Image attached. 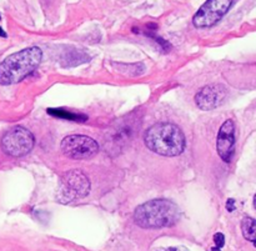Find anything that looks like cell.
I'll use <instances>...</instances> for the list:
<instances>
[{
    "instance_id": "obj_5",
    "label": "cell",
    "mask_w": 256,
    "mask_h": 251,
    "mask_svg": "<svg viewBox=\"0 0 256 251\" xmlns=\"http://www.w3.org/2000/svg\"><path fill=\"white\" fill-rule=\"evenodd\" d=\"M59 198L62 202L85 198L90 192V182L80 170H70L60 180Z\"/></svg>"
},
{
    "instance_id": "obj_7",
    "label": "cell",
    "mask_w": 256,
    "mask_h": 251,
    "mask_svg": "<svg viewBox=\"0 0 256 251\" xmlns=\"http://www.w3.org/2000/svg\"><path fill=\"white\" fill-rule=\"evenodd\" d=\"M232 5V0H208L192 18L196 28H209L222 20Z\"/></svg>"
},
{
    "instance_id": "obj_11",
    "label": "cell",
    "mask_w": 256,
    "mask_h": 251,
    "mask_svg": "<svg viewBox=\"0 0 256 251\" xmlns=\"http://www.w3.org/2000/svg\"><path fill=\"white\" fill-rule=\"evenodd\" d=\"M242 232L248 242H252L256 248V220L252 218H245L242 222Z\"/></svg>"
},
{
    "instance_id": "obj_4",
    "label": "cell",
    "mask_w": 256,
    "mask_h": 251,
    "mask_svg": "<svg viewBox=\"0 0 256 251\" xmlns=\"http://www.w3.org/2000/svg\"><path fill=\"white\" fill-rule=\"evenodd\" d=\"M34 142V136L29 130L22 126H15L2 136V150L9 156H24L32 150Z\"/></svg>"
},
{
    "instance_id": "obj_1",
    "label": "cell",
    "mask_w": 256,
    "mask_h": 251,
    "mask_svg": "<svg viewBox=\"0 0 256 251\" xmlns=\"http://www.w3.org/2000/svg\"><path fill=\"white\" fill-rule=\"evenodd\" d=\"M148 149L162 156H178L185 149V135L172 122H158L145 132Z\"/></svg>"
},
{
    "instance_id": "obj_2",
    "label": "cell",
    "mask_w": 256,
    "mask_h": 251,
    "mask_svg": "<svg viewBox=\"0 0 256 251\" xmlns=\"http://www.w3.org/2000/svg\"><path fill=\"white\" fill-rule=\"evenodd\" d=\"M179 206L165 199H155L139 205L134 212L136 225L144 229H160L176 224L180 219Z\"/></svg>"
},
{
    "instance_id": "obj_9",
    "label": "cell",
    "mask_w": 256,
    "mask_h": 251,
    "mask_svg": "<svg viewBox=\"0 0 256 251\" xmlns=\"http://www.w3.org/2000/svg\"><path fill=\"white\" fill-rule=\"evenodd\" d=\"M216 150L225 162H230L235 152V122L232 119L222 125L216 139Z\"/></svg>"
},
{
    "instance_id": "obj_3",
    "label": "cell",
    "mask_w": 256,
    "mask_h": 251,
    "mask_svg": "<svg viewBox=\"0 0 256 251\" xmlns=\"http://www.w3.org/2000/svg\"><path fill=\"white\" fill-rule=\"evenodd\" d=\"M42 52L38 46L20 50L0 62V84L12 85L32 74L42 62Z\"/></svg>"
},
{
    "instance_id": "obj_10",
    "label": "cell",
    "mask_w": 256,
    "mask_h": 251,
    "mask_svg": "<svg viewBox=\"0 0 256 251\" xmlns=\"http://www.w3.org/2000/svg\"><path fill=\"white\" fill-rule=\"evenodd\" d=\"M46 112H48V114L52 115V116L68 120V122H85V120L88 119L85 115L74 114V112H68V110H64V109H52V108H50V109H48Z\"/></svg>"
},
{
    "instance_id": "obj_17",
    "label": "cell",
    "mask_w": 256,
    "mask_h": 251,
    "mask_svg": "<svg viewBox=\"0 0 256 251\" xmlns=\"http://www.w3.org/2000/svg\"><path fill=\"white\" fill-rule=\"evenodd\" d=\"M254 208L256 209V195L254 196Z\"/></svg>"
},
{
    "instance_id": "obj_15",
    "label": "cell",
    "mask_w": 256,
    "mask_h": 251,
    "mask_svg": "<svg viewBox=\"0 0 256 251\" xmlns=\"http://www.w3.org/2000/svg\"><path fill=\"white\" fill-rule=\"evenodd\" d=\"M226 209H228V212H234V210H235V200H232V199L228 200Z\"/></svg>"
},
{
    "instance_id": "obj_14",
    "label": "cell",
    "mask_w": 256,
    "mask_h": 251,
    "mask_svg": "<svg viewBox=\"0 0 256 251\" xmlns=\"http://www.w3.org/2000/svg\"><path fill=\"white\" fill-rule=\"evenodd\" d=\"M155 251H189L182 246H174V248H164V249H158Z\"/></svg>"
},
{
    "instance_id": "obj_13",
    "label": "cell",
    "mask_w": 256,
    "mask_h": 251,
    "mask_svg": "<svg viewBox=\"0 0 256 251\" xmlns=\"http://www.w3.org/2000/svg\"><path fill=\"white\" fill-rule=\"evenodd\" d=\"M214 242L216 245V249H222L225 244V236L222 234V232H218V234L214 235Z\"/></svg>"
},
{
    "instance_id": "obj_16",
    "label": "cell",
    "mask_w": 256,
    "mask_h": 251,
    "mask_svg": "<svg viewBox=\"0 0 256 251\" xmlns=\"http://www.w3.org/2000/svg\"><path fill=\"white\" fill-rule=\"evenodd\" d=\"M0 36H2V38H6V32H5L4 30L2 29V28H0Z\"/></svg>"
},
{
    "instance_id": "obj_6",
    "label": "cell",
    "mask_w": 256,
    "mask_h": 251,
    "mask_svg": "<svg viewBox=\"0 0 256 251\" xmlns=\"http://www.w3.org/2000/svg\"><path fill=\"white\" fill-rule=\"evenodd\" d=\"M62 152L70 159L86 160L99 152V145L94 139L85 135H69L62 139Z\"/></svg>"
},
{
    "instance_id": "obj_12",
    "label": "cell",
    "mask_w": 256,
    "mask_h": 251,
    "mask_svg": "<svg viewBox=\"0 0 256 251\" xmlns=\"http://www.w3.org/2000/svg\"><path fill=\"white\" fill-rule=\"evenodd\" d=\"M88 60H89V56L82 52H68L62 56V62H64L65 66H76V65L82 64V62H86Z\"/></svg>"
},
{
    "instance_id": "obj_8",
    "label": "cell",
    "mask_w": 256,
    "mask_h": 251,
    "mask_svg": "<svg viewBox=\"0 0 256 251\" xmlns=\"http://www.w3.org/2000/svg\"><path fill=\"white\" fill-rule=\"evenodd\" d=\"M228 95L226 88L220 84L206 85L195 95V102L202 110H212L224 102Z\"/></svg>"
},
{
    "instance_id": "obj_18",
    "label": "cell",
    "mask_w": 256,
    "mask_h": 251,
    "mask_svg": "<svg viewBox=\"0 0 256 251\" xmlns=\"http://www.w3.org/2000/svg\"><path fill=\"white\" fill-rule=\"evenodd\" d=\"M0 19H2V16H0Z\"/></svg>"
}]
</instances>
